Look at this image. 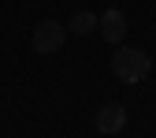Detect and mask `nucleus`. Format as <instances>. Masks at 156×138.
<instances>
[{
	"label": "nucleus",
	"instance_id": "nucleus-1",
	"mask_svg": "<svg viewBox=\"0 0 156 138\" xmlns=\"http://www.w3.org/2000/svg\"><path fill=\"white\" fill-rule=\"evenodd\" d=\"M149 71H152V60H149L145 49H130V45H119V49H115V56H112V75L119 78V82L138 86V82L149 78Z\"/></svg>",
	"mask_w": 156,
	"mask_h": 138
},
{
	"label": "nucleus",
	"instance_id": "nucleus-2",
	"mask_svg": "<svg viewBox=\"0 0 156 138\" xmlns=\"http://www.w3.org/2000/svg\"><path fill=\"white\" fill-rule=\"evenodd\" d=\"M63 37H67V30L60 23H52V19H45V23L34 26V49L41 52V56H52V52L63 49Z\"/></svg>",
	"mask_w": 156,
	"mask_h": 138
},
{
	"label": "nucleus",
	"instance_id": "nucleus-3",
	"mask_svg": "<svg viewBox=\"0 0 156 138\" xmlns=\"http://www.w3.org/2000/svg\"><path fill=\"white\" fill-rule=\"evenodd\" d=\"M93 123H97V131H101V134H119V131L126 127V108H123L119 101H108V105L97 108Z\"/></svg>",
	"mask_w": 156,
	"mask_h": 138
},
{
	"label": "nucleus",
	"instance_id": "nucleus-4",
	"mask_svg": "<svg viewBox=\"0 0 156 138\" xmlns=\"http://www.w3.org/2000/svg\"><path fill=\"white\" fill-rule=\"evenodd\" d=\"M97 26H101V34H104V41H112V45H119L123 37H126V15L119 11V8H108L101 19H97Z\"/></svg>",
	"mask_w": 156,
	"mask_h": 138
},
{
	"label": "nucleus",
	"instance_id": "nucleus-5",
	"mask_svg": "<svg viewBox=\"0 0 156 138\" xmlns=\"http://www.w3.org/2000/svg\"><path fill=\"white\" fill-rule=\"evenodd\" d=\"M97 19L101 15H93V11H74V19H71V30L82 37V34H93L97 30Z\"/></svg>",
	"mask_w": 156,
	"mask_h": 138
}]
</instances>
